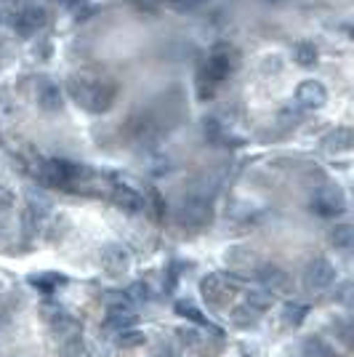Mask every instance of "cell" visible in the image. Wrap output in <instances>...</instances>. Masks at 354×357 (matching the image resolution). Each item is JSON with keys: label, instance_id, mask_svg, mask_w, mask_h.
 <instances>
[{"label": "cell", "instance_id": "2", "mask_svg": "<svg viewBox=\"0 0 354 357\" xmlns=\"http://www.w3.org/2000/svg\"><path fill=\"white\" fill-rule=\"evenodd\" d=\"M235 67H237L235 51L229 45H216L210 51L208 61L203 64V70L197 73V93H200V99H210L224 80L235 73Z\"/></svg>", "mask_w": 354, "mask_h": 357}, {"label": "cell", "instance_id": "9", "mask_svg": "<svg viewBox=\"0 0 354 357\" xmlns=\"http://www.w3.org/2000/svg\"><path fill=\"white\" fill-rule=\"evenodd\" d=\"M45 22H48V11H45L43 6H27V8H22L14 19V30L19 35H35L38 30H43Z\"/></svg>", "mask_w": 354, "mask_h": 357}, {"label": "cell", "instance_id": "31", "mask_svg": "<svg viewBox=\"0 0 354 357\" xmlns=\"http://www.w3.org/2000/svg\"><path fill=\"white\" fill-rule=\"evenodd\" d=\"M197 3H203V0H181V3H176V8H192Z\"/></svg>", "mask_w": 354, "mask_h": 357}, {"label": "cell", "instance_id": "11", "mask_svg": "<svg viewBox=\"0 0 354 357\" xmlns=\"http://www.w3.org/2000/svg\"><path fill=\"white\" fill-rule=\"evenodd\" d=\"M131 264V253L128 248H123L118 243H109V245H104L102 248V267L107 272H112V275H123L125 269Z\"/></svg>", "mask_w": 354, "mask_h": 357}, {"label": "cell", "instance_id": "27", "mask_svg": "<svg viewBox=\"0 0 354 357\" xmlns=\"http://www.w3.org/2000/svg\"><path fill=\"white\" fill-rule=\"evenodd\" d=\"M333 331L341 336V342L346 344V347H352V326L346 323V320H336V326H333Z\"/></svg>", "mask_w": 354, "mask_h": 357}, {"label": "cell", "instance_id": "29", "mask_svg": "<svg viewBox=\"0 0 354 357\" xmlns=\"http://www.w3.org/2000/svg\"><path fill=\"white\" fill-rule=\"evenodd\" d=\"M155 357H176V352H174V347L171 344H157V349H155Z\"/></svg>", "mask_w": 354, "mask_h": 357}, {"label": "cell", "instance_id": "1", "mask_svg": "<svg viewBox=\"0 0 354 357\" xmlns=\"http://www.w3.org/2000/svg\"><path fill=\"white\" fill-rule=\"evenodd\" d=\"M67 91H70V99L77 107H83L86 112H107L109 107L115 105L118 99V83L107 80V77H96V75H72L67 80Z\"/></svg>", "mask_w": 354, "mask_h": 357}, {"label": "cell", "instance_id": "10", "mask_svg": "<svg viewBox=\"0 0 354 357\" xmlns=\"http://www.w3.org/2000/svg\"><path fill=\"white\" fill-rule=\"evenodd\" d=\"M295 99H298V105L307 107V109H320L328 102V89L320 80H304L295 89Z\"/></svg>", "mask_w": 354, "mask_h": 357}, {"label": "cell", "instance_id": "13", "mask_svg": "<svg viewBox=\"0 0 354 357\" xmlns=\"http://www.w3.org/2000/svg\"><path fill=\"white\" fill-rule=\"evenodd\" d=\"M112 203L120 211H125V213H139V211H144V206H147V200L141 197V192H136L131 187H115L112 190Z\"/></svg>", "mask_w": 354, "mask_h": 357}, {"label": "cell", "instance_id": "23", "mask_svg": "<svg viewBox=\"0 0 354 357\" xmlns=\"http://www.w3.org/2000/svg\"><path fill=\"white\" fill-rule=\"evenodd\" d=\"M232 320H235V326H240V328H251V326H256L259 312H253L248 304H243V307H235V310H232Z\"/></svg>", "mask_w": 354, "mask_h": 357}, {"label": "cell", "instance_id": "18", "mask_svg": "<svg viewBox=\"0 0 354 357\" xmlns=\"http://www.w3.org/2000/svg\"><path fill=\"white\" fill-rule=\"evenodd\" d=\"M309 314V307L307 304H298V301H288L285 310H282V320L288 328H295L304 323V317Z\"/></svg>", "mask_w": 354, "mask_h": 357}, {"label": "cell", "instance_id": "32", "mask_svg": "<svg viewBox=\"0 0 354 357\" xmlns=\"http://www.w3.org/2000/svg\"><path fill=\"white\" fill-rule=\"evenodd\" d=\"M269 3H277V0H269Z\"/></svg>", "mask_w": 354, "mask_h": 357}, {"label": "cell", "instance_id": "16", "mask_svg": "<svg viewBox=\"0 0 354 357\" xmlns=\"http://www.w3.org/2000/svg\"><path fill=\"white\" fill-rule=\"evenodd\" d=\"M59 357H91V349H88V344H86V339H83L80 333H72V336L61 339Z\"/></svg>", "mask_w": 354, "mask_h": 357}, {"label": "cell", "instance_id": "14", "mask_svg": "<svg viewBox=\"0 0 354 357\" xmlns=\"http://www.w3.org/2000/svg\"><path fill=\"white\" fill-rule=\"evenodd\" d=\"M352 128L349 126H341V128H333L330 134L323 139V149L325 152H349L352 149Z\"/></svg>", "mask_w": 354, "mask_h": 357}, {"label": "cell", "instance_id": "3", "mask_svg": "<svg viewBox=\"0 0 354 357\" xmlns=\"http://www.w3.org/2000/svg\"><path fill=\"white\" fill-rule=\"evenodd\" d=\"M213 219V206L208 203L206 197H197V195H190V197H181L176 208V222L184 227V229H203L208 227Z\"/></svg>", "mask_w": 354, "mask_h": 357}, {"label": "cell", "instance_id": "5", "mask_svg": "<svg viewBox=\"0 0 354 357\" xmlns=\"http://www.w3.org/2000/svg\"><path fill=\"white\" fill-rule=\"evenodd\" d=\"M240 291V285L235 283V280H229V278H224V275H206L203 280H200V294H203V298H206L210 307H216V310H222V307H226L232 298H235V294Z\"/></svg>", "mask_w": 354, "mask_h": 357}, {"label": "cell", "instance_id": "7", "mask_svg": "<svg viewBox=\"0 0 354 357\" xmlns=\"http://www.w3.org/2000/svg\"><path fill=\"white\" fill-rule=\"evenodd\" d=\"M259 280L264 285V291L269 296H288L293 291V278L277 264H264L259 267Z\"/></svg>", "mask_w": 354, "mask_h": 357}, {"label": "cell", "instance_id": "6", "mask_svg": "<svg viewBox=\"0 0 354 357\" xmlns=\"http://www.w3.org/2000/svg\"><path fill=\"white\" fill-rule=\"evenodd\" d=\"M336 278H339L336 267L320 256V259H311L307 269H304V288L309 294H323V291H328L330 285L336 283Z\"/></svg>", "mask_w": 354, "mask_h": 357}, {"label": "cell", "instance_id": "30", "mask_svg": "<svg viewBox=\"0 0 354 357\" xmlns=\"http://www.w3.org/2000/svg\"><path fill=\"white\" fill-rule=\"evenodd\" d=\"M131 296H139V298H147L149 296V291H147V285L144 283H136L131 288Z\"/></svg>", "mask_w": 354, "mask_h": 357}, {"label": "cell", "instance_id": "28", "mask_svg": "<svg viewBox=\"0 0 354 357\" xmlns=\"http://www.w3.org/2000/svg\"><path fill=\"white\" fill-rule=\"evenodd\" d=\"M149 200H152V208H155V219H162L165 216V203L157 190H149Z\"/></svg>", "mask_w": 354, "mask_h": 357}, {"label": "cell", "instance_id": "22", "mask_svg": "<svg viewBox=\"0 0 354 357\" xmlns=\"http://www.w3.org/2000/svg\"><path fill=\"white\" fill-rule=\"evenodd\" d=\"M272 301H275V298L269 296L266 291H251V294L245 296V304L251 307L253 312H259V314H264L266 310L272 307Z\"/></svg>", "mask_w": 354, "mask_h": 357}, {"label": "cell", "instance_id": "12", "mask_svg": "<svg viewBox=\"0 0 354 357\" xmlns=\"http://www.w3.org/2000/svg\"><path fill=\"white\" fill-rule=\"evenodd\" d=\"M35 99H38V107L48 112V115H54V112H59L61 105H64V96H61V89L56 83H51V80H43L38 91H35Z\"/></svg>", "mask_w": 354, "mask_h": 357}, {"label": "cell", "instance_id": "19", "mask_svg": "<svg viewBox=\"0 0 354 357\" xmlns=\"http://www.w3.org/2000/svg\"><path fill=\"white\" fill-rule=\"evenodd\" d=\"M304 357H339V355H336V349L328 342L317 339V336H309L304 342Z\"/></svg>", "mask_w": 354, "mask_h": 357}, {"label": "cell", "instance_id": "17", "mask_svg": "<svg viewBox=\"0 0 354 357\" xmlns=\"http://www.w3.org/2000/svg\"><path fill=\"white\" fill-rule=\"evenodd\" d=\"M293 59L298 67H314L317 59H320V51L311 40H298L293 48Z\"/></svg>", "mask_w": 354, "mask_h": 357}, {"label": "cell", "instance_id": "15", "mask_svg": "<svg viewBox=\"0 0 354 357\" xmlns=\"http://www.w3.org/2000/svg\"><path fill=\"white\" fill-rule=\"evenodd\" d=\"M48 326H51L54 333H59L61 339H67V336H72V333H80V323L75 320L72 314L64 312V310L48 314Z\"/></svg>", "mask_w": 354, "mask_h": 357}, {"label": "cell", "instance_id": "26", "mask_svg": "<svg viewBox=\"0 0 354 357\" xmlns=\"http://www.w3.org/2000/svg\"><path fill=\"white\" fill-rule=\"evenodd\" d=\"M11 208H14V192L8 187H0V216H6Z\"/></svg>", "mask_w": 354, "mask_h": 357}, {"label": "cell", "instance_id": "8", "mask_svg": "<svg viewBox=\"0 0 354 357\" xmlns=\"http://www.w3.org/2000/svg\"><path fill=\"white\" fill-rule=\"evenodd\" d=\"M104 326L109 331H125V328L136 326V312L131 310L128 298H112L109 307H107V323Z\"/></svg>", "mask_w": 354, "mask_h": 357}, {"label": "cell", "instance_id": "20", "mask_svg": "<svg viewBox=\"0 0 354 357\" xmlns=\"http://www.w3.org/2000/svg\"><path fill=\"white\" fill-rule=\"evenodd\" d=\"M144 342H147V336H144L141 331H136V328H125V331L118 333L120 349H136V347H141Z\"/></svg>", "mask_w": 354, "mask_h": 357}, {"label": "cell", "instance_id": "25", "mask_svg": "<svg viewBox=\"0 0 354 357\" xmlns=\"http://www.w3.org/2000/svg\"><path fill=\"white\" fill-rule=\"evenodd\" d=\"M32 283L40 291H54V288L64 285V278L61 275H38V278H32Z\"/></svg>", "mask_w": 354, "mask_h": 357}, {"label": "cell", "instance_id": "4", "mask_svg": "<svg viewBox=\"0 0 354 357\" xmlns=\"http://www.w3.org/2000/svg\"><path fill=\"white\" fill-rule=\"evenodd\" d=\"M309 208L317 216H323V219H336L346 211V197H344L341 187H336V184H323V187H317L311 192Z\"/></svg>", "mask_w": 354, "mask_h": 357}, {"label": "cell", "instance_id": "24", "mask_svg": "<svg viewBox=\"0 0 354 357\" xmlns=\"http://www.w3.org/2000/svg\"><path fill=\"white\" fill-rule=\"evenodd\" d=\"M330 245H333V248H349V245H352V227H349V224H339V227L330 232Z\"/></svg>", "mask_w": 354, "mask_h": 357}, {"label": "cell", "instance_id": "21", "mask_svg": "<svg viewBox=\"0 0 354 357\" xmlns=\"http://www.w3.org/2000/svg\"><path fill=\"white\" fill-rule=\"evenodd\" d=\"M176 314L187 317V320H192V323H197V326H208L206 314L200 312L192 301H176ZM208 328H213V326H208Z\"/></svg>", "mask_w": 354, "mask_h": 357}]
</instances>
